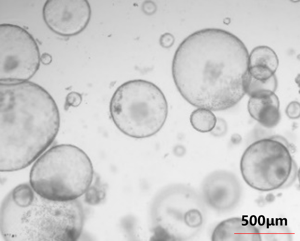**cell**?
<instances>
[{
    "label": "cell",
    "mask_w": 300,
    "mask_h": 241,
    "mask_svg": "<svg viewBox=\"0 0 300 241\" xmlns=\"http://www.w3.org/2000/svg\"><path fill=\"white\" fill-rule=\"evenodd\" d=\"M249 58L246 46L235 35L219 28L201 29L177 48L172 78L181 95L191 105L225 111L246 94Z\"/></svg>",
    "instance_id": "1"
},
{
    "label": "cell",
    "mask_w": 300,
    "mask_h": 241,
    "mask_svg": "<svg viewBox=\"0 0 300 241\" xmlns=\"http://www.w3.org/2000/svg\"><path fill=\"white\" fill-rule=\"evenodd\" d=\"M0 171L21 170L37 159L56 138L60 117L39 101H15L0 110Z\"/></svg>",
    "instance_id": "2"
},
{
    "label": "cell",
    "mask_w": 300,
    "mask_h": 241,
    "mask_svg": "<svg viewBox=\"0 0 300 241\" xmlns=\"http://www.w3.org/2000/svg\"><path fill=\"white\" fill-rule=\"evenodd\" d=\"M92 162L82 150L74 145L55 146L37 160L30 172L35 192L46 199L63 201L77 199L92 184Z\"/></svg>",
    "instance_id": "3"
},
{
    "label": "cell",
    "mask_w": 300,
    "mask_h": 241,
    "mask_svg": "<svg viewBox=\"0 0 300 241\" xmlns=\"http://www.w3.org/2000/svg\"><path fill=\"white\" fill-rule=\"evenodd\" d=\"M112 119L127 136L142 139L151 137L162 128L168 114V105L161 89L154 83L136 79L116 89L110 103Z\"/></svg>",
    "instance_id": "4"
},
{
    "label": "cell",
    "mask_w": 300,
    "mask_h": 241,
    "mask_svg": "<svg viewBox=\"0 0 300 241\" xmlns=\"http://www.w3.org/2000/svg\"><path fill=\"white\" fill-rule=\"evenodd\" d=\"M39 47L32 35L17 25H0V83L27 81L39 69Z\"/></svg>",
    "instance_id": "5"
},
{
    "label": "cell",
    "mask_w": 300,
    "mask_h": 241,
    "mask_svg": "<svg viewBox=\"0 0 300 241\" xmlns=\"http://www.w3.org/2000/svg\"><path fill=\"white\" fill-rule=\"evenodd\" d=\"M293 159L289 148L270 137L250 144L240 161V168L249 181H281L291 172Z\"/></svg>",
    "instance_id": "6"
},
{
    "label": "cell",
    "mask_w": 300,
    "mask_h": 241,
    "mask_svg": "<svg viewBox=\"0 0 300 241\" xmlns=\"http://www.w3.org/2000/svg\"><path fill=\"white\" fill-rule=\"evenodd\" d=\"M91 13L86 0H47L42 10L48 27L63 36H74L82 32L90 21Z\"/></svg>",
    "instance_id": "7"
},
{
    "label": "cell",
    "mask_w": 300,
    "mask_h": 241,
    "mask_svg": "<svg viewBox=\"0 0 300 241\" xmlns=\"http://www.w3.org/2000/svg\"><path fill=\"white\" fill-rule=\"evenodd\" d=\"M233 175L224 170L208 174L203 181L202 195L205 203L218 211H227L235 201L236 180Z\"/></svg>",
    "instance_id": "8"
},
{
    "label": "cell",
    "mask_w": 300,
    "mask_h": 241,
    "mask_svg": "<svg viewBox=\"0 0 300 241\" xmlns=\"http://www.w3.org/2000/svg\"><path fill=\"white\" fill-rule=\"evenodd\" d=\"M248 109L250 116L267 128H272L279 123L280 115V102L275 92L262 90L251 95Z\"/></svg>",
    "instance_id": "9"
},
{
    "label": "cell",
    "mask_w": 300,
    "mask_h": 241,
    "mask_svg": "<svg viewBox=\"0 0 300 241\" xmlns=\"http://www.w3.org/2000/svg\"><path fill=\"white\" fill-rule=\"evenodd\" d=\"M279 64L277 55L272 48L266 45L257 46L249 55L248 71L255 79L266 81L275 75Z\"/></svg>",
    "instance_id": "10"
},
{
    "label": "cell",
    "mask_w": 300,
    "mask_h": 241,
    "mask_svg": "<svg viewBox=\"0 0 300 241\" xmlns=\"http://www.w3.org/2000/svg\"><path fill=\"white\" fill-rule=\"evenodd\" d=\"M190 120L195 130L200 132L206 133L210 132L214 128L217 118L211 110L198 108L191 113Z\"/></svg>",
    "instance_id": "11"
},
{
    "label": "cell",
    "mask_w": 300,
    "mask_h": 241,
    "mask_svg": "<svg viewBox=\"0 0 300 241\" xmlns=\"http://www.w3.org/2000/svg\"><path fill=\"white\" fill-rule=\"evenodd\" d=\"M277 87V80L275 75L266 81L256 80L250 75L246 94L250 96L254 93L265 90H270L275 92Z\"/></svg>",
    "instance_id": "12"
},
{
    "label": "cell",
    "mask_w": 300,
    "mask_h": 241,
    "mask_svg": "<svg viewBox=\"0 0 300 241\" xmlns=\"http://www.w3.org/2000/svg\"><path fill=\"white\" fill-rule=\"evenodd\" d=\"M85 193L86 201L92 205L97 204L100 202L104 199L105 195L104 190L95 185L93 186L91 185Z\"/></svg>",
    "instance_id": "13"
},
{
    "label": "cell",
    "mask_w": 300,
    "mask_h": 241,
    "mask_svg": "<svg viewBox=\"0 0 300 241\" xmlns=\"http://www.w3.org/2000/svg\"><path fill=\"white\" fill-rule=\"evenodd\" d=\"M227 130V126L225 120L223 118H217L215 125L210 132L214 137H221L224 136Z\"/></svg>",
    "instance_id": "14"
},
{
    "label": "cell",
    "mask_w": 300,
    "mask_h": 241,
    "mask_svg": "<svg viewBox=\"0 0 300 241\" xmlns=\"http://www.w3.org/2000/svg\"><path fill=\"white\" fill-rule=\"evenodd\" d=\"M82 97L80 93L73 91L67 96L65 104V109L66 110L70 106L77 107L81 103Z\"/></svg>",
    "instance_id": "15"
},
{
    "label": "cell",
    "mask_w": 300,
    "mask_h": 241,
    "mask_svg": "<svg viewBox=\"0 0 300 241\" xmlns=\"http://www.w3.org/2000/svg\"><path fill=\"white\" fill-rule=\"evenodd\" d=\"M287 115L292 119L298 118L300 116V104L296 101L290 103L286 110Z\"/></svg>",
    "instance_id": "16"
},
{
    "label": "cell",
    "mask_w": 300,
    "mask_h": 241,
    "mask_svg": "<svg viewBox=\"0 0 300 241\" xmlns=\"http://www.w3.org/2000/svg\"><path fill=\"white\" fill-rule=\"evenodd\" d=\"M174 38L173 36L168 33H166L162 35L160 39V45L165 48H169L173 44Z\"/></svg>",
    "instance_id": "17"
},
{
    "label": "cell",
    "mask_w": 300,
    "mask_h": 241,
    "mask_svg": "<svg viewBox=\"0 0 300 241\" xmlns=\"http://www.w3.org/2000/svg\"><path fill=\"white\" fill-rule=\"evenodd\" d=\"M40 60L43 64L47 65L50 64L52 62V57L49 53L45 52L41 55Z\"/></svg>",
    "instance_id": "18"
},
{
    "label": "cell",
    "mask_w": 300,
    "mask_h": 241,
    "mask_svg": "<svg viewBox=\"0 0 300 241\" xmlns=\"http://www.w3.org/2000/svg\"><path fill=\"white\" fill-rule=\"evenodd\" d=\"M144 10L146 13L150 14L153 13L155 10L154 4L152 3H146L143 5Z\"/></svg>",
    "instance_id": "19"
},
{
    "label": "cell",
    "mask_w": 300,
    "mask_h": 241,
    "mask_svg": "<svg viewBox=\"0 0 300 241\" xmlns=\"http://www.w3.org/2000/svg\"><path fill=\"white\" fill-rule=\"evenodd\" d=\"M270 138L280 141L289 148V144L287 140L284 138L280 135H274L272 136Z\"/></svg>",
    "instance_id": "20"
},
{
    "label": "cell",
    "mask_w": 300,
    "mask_h": 241,
    "mask_svg": "<svg viewBox=\"0 0 300 241\" xmlns=\"http://www.w3.org/2000/svg\"><path fill=\"white\" fill-rule=\"evenodd\" d=\"M258 223L260 226L263 225L265 223V218L263 215H261L259 216L258 219Z\"/></svg>",
    "instance_id": "21"
},
{
    "label": "cell",
    "mask_w": 300,
    "mask_h": 241,
    "mask_svg": "<svg viewBox=\"0 0 300 241\" xmlns=\"http://www.w3.org/2000/svg\"><path fill=\"white\" fill-rule=\"evenodd\" d=\"M257 218L256 216L252 215L250 218L249 222L250 224L252 226H255L257 223Z\"/></svg>",
    "instance_id": "22"
},
{
    "label": "cell",
    "mask_w": 300,
    "mask_h": 241,
    "mask_svg": "<svg viewBox=\"0 0 300 241\" xmlns=\"http://www.w3.org/2000/svg\"><path fill=\"white\" fill-rule=\"evenodd\" d=\"M248 217V215H242V221H245L246 222V223L245 224H243V223H242V226H246L248 225V220L247 219H244V217Z\"/></svg>",
    "instance_id": "23"
},
{
    "label": "cell",
    "mask_w": 300,
    "mask_h": 241,
    "mask_svg": "<svg viewBox=\"0 0 300 241\" xmlns=\"http://www.w3.org/2000/svg\"><path fill=\"white\" fill-rule=\"evenodd\" d=\"M266 228H269V226H271V224H269V219L268 218H267L266 219Z\"/></svg>",
    "instance_id": "24"
},
{
    "label": "cell",
    "mask_w": 300,
    "mask_h": 241,
    "mask_svg": "<svg viewBox=\"0 0 300 241\" xmlns=\"http://www.w3.org/2000/svg\"><path fill=\"white\" fill-rule=\"evenodd\" d=\"M278 220H280V226L283 225V219L281 218H279L278 219Z\"/></svg>",
    "instance_id": "25"
},
{
    "label": "cell",
    "mask_w": 300,
    "mask_h": 241,
    "mask_svg": "<svg viewBox=\"0 0 300 241\" xmlns=\"http://www.w3.org/2000/svg\"><path fill=\"white\" fill-rule=\"evenodd\" d=\"M283 220H284L285 221V225H287V219L286 218H284L282 219Z\"/></svg>",
    "instance_id": "26"
},
{
    "label": "cell",
    "mask_w": 300,
    "mask_h": 241,
    "mask_svg": "<svg viewBox=\"0 0 300 241\" xmlns=\"http://www.w3.org/2000/svg\"><path fill=\"white\" fill-rule=\"evenodd\" d=\"M274 218H272L271 219V225H272V226H274L275 225V224L274 223Z\"/></svg>",
    "instance_id": "27"
},
{
    "label": "cell",
    "mask_w": 300,
    "mask_h": 241,
    "mask_svg": "<svg viewBox=\"0 0 300 241\" xmlns=\"http://www.w3.org/2000/svg\"><path fill=\"white\" fill-rule=\"evenodd\" d=\"M278 220H278V218H276V219H275V221H276V222H275V225L276 226H278Z\"/></svg>",
    "instance_id": "28"
}]
</instances>
